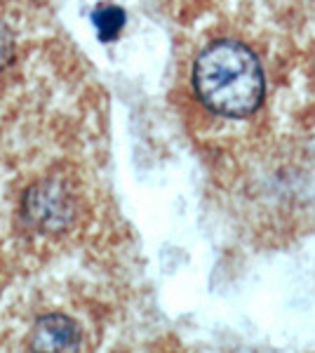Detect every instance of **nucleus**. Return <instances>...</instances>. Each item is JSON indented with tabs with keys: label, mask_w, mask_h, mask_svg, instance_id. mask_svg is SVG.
Masks as SVG:
<instances>
[{
	"label": "nucleus",
	"mask_w": 315,
	"mask_h": 353,
	"mask_svg": "<svg viewBox=\"0 0 315 353\" xmlns=\"http://www.w3.org/2000/svg\"><path fill=\"white\" fill-rule=\"evenodd\" d=\"M193 90L200 104L223 118H247L266 94L263 68L247 45L216 41L193 64Z\"/></svg>",
	"instance_id": "nucleus-1"
},
{
	"label": "nucleus",
	"mask_w": 315,
	"mask_h": 353,
	"mask_svg": "<svg viewBox=\"0 0 315 353\" xmlns=\"http://www.w3.org/2000/svg\"><path fill=\"white\" fill-rule=\"evenodd\" d=\"M21 212L28 226L45 233H59L76 219V196L61 179H43L24 193Z\"/></svg>",
	"instance_id": "nucleus-2"
},
{
	"label": "nucleus",
	"mask_w": 315,
	"mask_h": 353,
	"mask_svg": "<svg viewBox=\"0 0 315 353\" xmlns=\"http://www.w3.org/2000/svg\"><path fill=\"white\" fill-rule=\"evenodd\" d=\"M31 353H78L80 327L73 318L64 313H50L38 318L28 337Z\"/></svg>",
	"instance_id": "nucleus-3"
},
{
	"label": "nucleus",
	"mask_w": 315,
	"mask_h": 353,
	"mask_svg": "<svg viewBox=\"0 0 315 353\" xmlns=\"http://www.w3.org/2000/svg\"><path fill=\"white\" fill-rule=\"evenodd\" d=\"M125 19H128V14H125V10L118 8V5H99L92 14L96 33H99V41H104V43L116 41L125 26Z\"/></svg>",
	"instance_id": "nucleus-4"
},
{
	"label": "nucleus",
	"mask_w": 315,
	"mask_h": 353,
	"mask_svg": "<svg viewBox=\"0 0 315 353\" xmlns=\"http://www.w3.org/2000/svg\"><path fill=\"white\" fill-rule=\"evenodd\" d=\"M14 59V36L10 26L0 19V71Z\"/></svg>",
	"instance_id": "nucleus-5"
}]
</instances>
